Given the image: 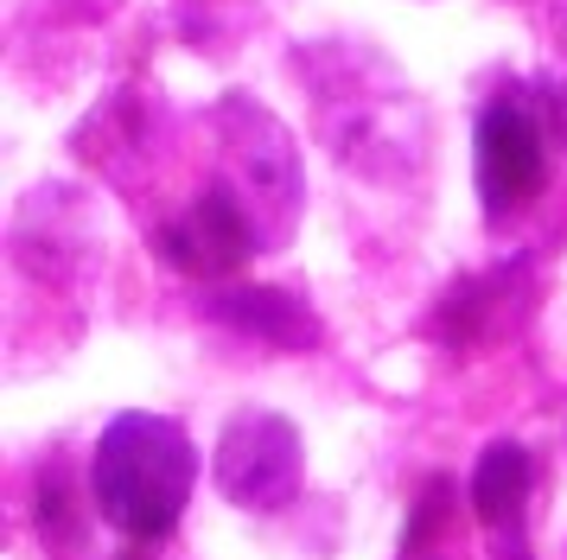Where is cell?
<instances>
[{
    "label": "cell",
    "instance_id": "ba28073f",
    "mask_svg": "<svg viewBox=\"0 0 567 560\" xmlns=\"http://www.w3.org/2000/svg\"><path fill=\"white\" fill-rule=\"evenodd\" d=\"M504 287H511V274H485V280L453 287V293L440 300V312H434V331L446 338V344H478V338L491 331V305H497Z\"/></svg>",
    "mask_w": 567,
    "mask_h": 560
},
{
    "label": "cell",
    "instance_id": "277c9868",
    "mask_svg": "<svg viewBox=\"0 0 567 560\" xmlns=\"http://www.w3.org/2000/svg\"><path fill=\"white\" fill-rule=\"evenodd\" d=\"M154 249H159V261L179 268V274H230V268L249 261L256 229H249V210L236 204L230 185H205L198 204L154 236Z\"/></svg>",
    "mask_w": 567,
    "mask_h": 560
},
{
    "label": "cell",
    "instance_id": "6da1fadb",
    "mask_svg": "<svg viewBox=\"0 0 567 560\" xmlns=\"http://www.w3.org/2000/svg\"><path fill=\"white\" fill-rule=\"evenodd\" d=\"M192 478H198L192 433L166 414H141V407L115 414L96 439V458H90L96 509L141 548L173 535V522L185 516V497H192Z\"/></svg>",
    "mask_w": 567,
    "mask_h": 560
},
{
    "label": "cell",
    "instance_id": "52a82bcc",
    "mask_svg": "<svg viewBox=\"0 0 567 560\" xmlns=\"http://www.w3.org/2000/svg\"><path fill=\"white\" fill-rule=\"evenodd\" d=\"M32 529L52 554H71L83 548V504H78V484L64 478V465H45L39 471V497H32Z\"/></svg>",
    "mask_w": 567,
    "mask_h": 560
},
{
    "label": "cell",
    "instance_id": "7a4b0ae2",
    "mask_svg": "<svg viewBox=\"0 0 567 560\" xmlns=\"http://www.w3.org/2000/svg\"><path fill=\"white\" fill-rule=\"evenodd\" d=\"M307 478V446L287 414L275 407H243L224 439H217V490L236 509H281L300 497Z\"/></svg>",
    "mask_w": 567,
    "mask_h": 560
},
{
    "label": "cell",
    "instance_id": "5b68a950",
    "mask_svg": "<svg viewBox=\"0 0 567 560\" xmlns=\"http://www.w3.org/2000/svg\"><path fill=\"white\" fill-rule=\"evenodd\" d=\"M205 312L217 325L249 331V338L281 344V351H312L319 344V319L293 293H281V287H224V293L205 300Z\"/></svg>",
    "mask_w": 567,
    "mask_h": 560
},
{
    "label": "cell",
    "instance_id": "3957f363",
    "mask_svg": "<svg viewBox=\"0 0 567 560\" xmlns=\"http://www.w3.org/2000/svg\"><path fill=\"white\" fill-rule=\"evenodd\" d=\"M478 198L491 217H511L523 198H536L548 178V153H542V127L529 108L516 102H491L478 115Z\"/></svg>",
    "mask_w": 567,
    "mask_h": 560
},
{
    "label": "cell",
    "instance_id": "9c48e42d",
    "mask_svg": "<svg viewBox=\"0 0 567 560\" xmlns=\"http://www.w3.org/2000/svg\"><path fill=\"white\" fill-rule=\"evenodd\" d=\"M446 509H453V484L446 478H427V490L414 497V509H409V529H402V548H421V541H434L440 529H446Z\"/></svg>",
    "mask_w": 567,
    "mask_h": 560
},
{
    "label": "cell",
    "instance_id": "8992f818",
    "mask_svg": "<svg viewBox=\"0 0 567 560\" xmlns=\"http://www.w3.org/2000/svg\"><path fill=\"white\" fill-rule=\"evenodd\" d=\"M529 484H536V453L516 446V439H491L478 465H472V516L497 535H516Z\"/></svg>",
    "mask_w": 567,
    "mask_h": 560
}]
</instances>
